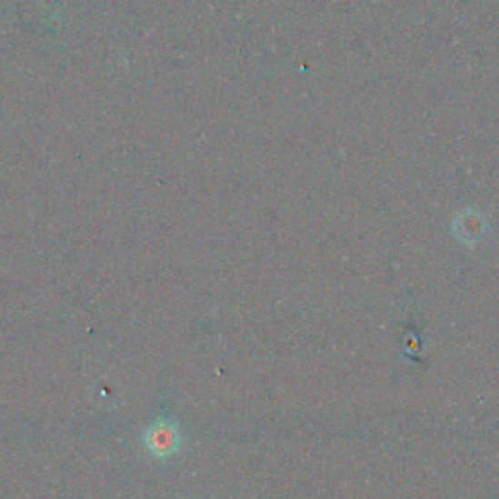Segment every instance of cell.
Masks as SVG:
<instances>
[{
  "label": "cell",
  "instance_id": "cell-1",
  "mask_svg": "<svg viewBox=\"0 0 499 499\" xmlns=\"http://www.w3.org/2000/svg\"><path fill=\"white\" fill-rule=\"evenodd\" d=\"M145 447L151 451L153 456H158V458H166L174 454L180 447L178 427L168 420L158 422L156 425H153L146 431Z\"/></svg>",
  "mask_w": 499,
  "mask_h": 499
}]
</instances>
